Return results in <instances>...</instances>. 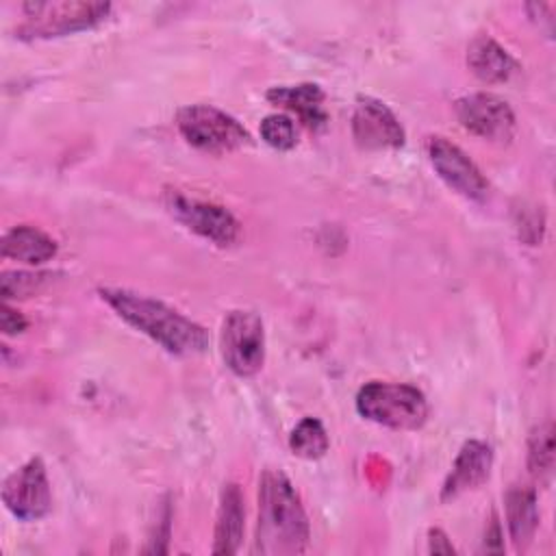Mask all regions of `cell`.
<instances>
[{
    "label": "cell",
    "mask_w": 556,
    "mask_h": 556,
    "mask_svg": "<svg viewBox=\"0 0 556 556\" xmlns=\"http://www.w3.org/2000/svg\"><path fill=\"white\" fill-rule=\"evenodd\" d=\"M311 528L302 500L280 469H267L258 480V523L254 549L265 556L302 554Z\"/></svg>",
    "instance_id": "6da1fadb"
},
{
    "label": "cell",
    "mask_w": 556,
    "mask_h": 556,
    "mask_svg": "<svg viewBox=\"0 0 556 556\" xmlns=\"http://www.w3.org/2000/svg\"><path fill=\"white\" fill-rule=\"evenodd\" d=\"M98 293L124 321L150 337L169 354L191 356L208 348V332L161 300L111 287H104Z\"/></svg>",
    "instance_id": "7a4b0ae2"
},
{
    "label": "cell",
    "mask_w": 556,
    "mask_h": 556,
    "mask_svg": "<svg viewBox=\"0 0 556 556\" xmlns=\"http://www.w3.org/2000/svg\"><path fill=\"white\" fill-rule=\"evenodd\" d=\"M356 410L374 424L393 430H415L428 417V402L413 384L374 380L356 393Z\"/></svg>",
    "instance_id": "3957f363"
},
{
    "label": "cell",
    "mask_w": 556,
    "mask_h": 556,
    "mask_svg": "<svg viewBox=\"0 0 556 556\" xmlns=\"http://www.w3.org/2000/svg\"><path fill=\"white\" fill-rule=\"evenodd\" d=\"M109 2H26L22 4L24 22L17 26L20 39H48L89 28L104 20Z\"/></svg>",
    "instance_id": "277c9868"
},
{
    "label": "cell",
    "mask_w": 556,
    "mask_h": 556,
    "mask_svg": "<svg viewBox=\"0 0 556 556\" xmlns=\"http://www.w3.org/2000/svg\"><path fill=\"white\" fill-rule=\"evenodd\" d=\"M180 135L195 148L222 154L248 146L250 132L226 111L211 104H189L176 117Z\"/></svg>",
    "instance_id": "5b68a950"
},
{
    "label": "cell",
    "mask_w": 556,
    "mask_h": 556,
    "mask_svg": "<svg viewBox=\"0 0 556 556\" xmlns=\"http://www.w3.org/2000/svg\"><path fill=\"white\" fill-rule=\"evenodd\" d=\"M219 352L230 371L254 376L265 361V328L254 311H230L219 332Z\"/></svg>",
    "instance_id": "8992f818"
},
{
    "label": "cell",
    "mask_w": 556,
    "mask_h": 556,
    "mask_svg": "<svg viewBox=\"0 0 556 556\" xmlns=\"http://www.w3.org/2000/svg\"><path fill=\"white\" fill-rule=\"evenodd\" d=\"M2 502L20 521L43 519L52 508V491L41 458H30L2 484Z\"/></svg>",
    "instance_id": "52a82bcc"
},
{
    "label": "cell",
    "mask_w": 556,
    "mask_h": 556,
    "mask_svg": "<svg viewBox=\"0 0 556 556\" xmlns=\"http://www.w3.org/2000/svg\"><path fill=\"white\" fill-rule=\"evenodd\" d=\"M165 206L180 224L215 245H230L239 237V222L235 215L215 202L189 198L180 191H167Z\"/></svg>",
    "instance_id": "ba28073f"
},
{
    "label": "cell",
    "mask_w": 556,
    "mask_h": 556,
    "mask_svg": "<svg viewBox=\"0 0 556 556\" xmlns=\"http://www.w3.org/2000/svg\"><path fill=\"white\" fill-rule=\"evenodd\" d=\"M428 159L434 172L456 193L469 200H484L489 195L486 178L482 176L478 165L456 143L443 137H432L428 141Z\"/></svg>",
    "instance_id": "9c48e42d"
},
{
    "label": "cell",
    "mask_w": 556,
    "mask_h": 556,
    "mask_svg": "<svg viewBox=\"0 0 556 556\" xmlns=\"http://www.w3.org/2000/svg\"><path fill=\"white\" fill-rule=\"evenodd\" d=\"M458 122L476 137L489 141H508L515 132V113L493 93H469L456 102Z\"/></svg>",
    "instance_id": "30bf717a"
},
{
    "label": "cell",
    "mask_w": 556,
    "mask_h": 556,
    "mask_svg": "<svg viewBox=\"0 0 556 556\" xmlns=\"http://www.w3.org/2000/svg\"><path fill=\"white\" fill-rule=\"evenodd\" d=\"M352 135L365 150L400 148L404 146V128L395 113L371 96H361L352 113Z\"/></svg>",
    "instance_id": "8fae6325"
},
{
    "label": "cell",
    "mask_w": 556,
    "mask_h": 556,
    "mask_svg": "<svg viewBox=\"0 0 556 556\" xmlns=\"http://www.w3.org/2000/svg\"><path fill=\"white\" fill-rule=\"evenodd\" d=\"M491 467H493L491 445L478 439L465 441L441 486V502H450L463 495L465 491L480 486L489 478Z\"/></svg>",
    "instance_id": "7c38bea8"
},
{
    "label": "cell",
    "mask_w": 556,
    "mask_h": 556,
    "mask_svg": "<svg viewBox=\"0 0 556 556\" xmlns=\"http://www.w3.org/2000/svg\"><path fill=\"white\" fill-rule=\"evenodd\" d=\"M245 508L243 495L237 484H226L219 493V506L215 517V534H213V554H235L243 539L245 528Z\"/></svg>",
    "instance_id": "4fadbf2b"
},
{
    "label": "cell",
    "mask_w": 556,
    "mask_h": 556,
    "mask_svg": "<svg viewBox=\"0 0 556 556\" xmlns=\"http://www.w3.org/2000/svg\"><path fill=\"white\" fill-rule=\"evenodd\" d=\"M267 100L276 106L293 111L308 128L317 130L326 126V111H324V91L315 83H300L289 87H274L267 91Z\"/></svg>",
    "instance_id": "5bb4252c"
},
{
    "label": "cell",
    "mask_w": 556,
    "mask_h": 556,
    "mask_svg": "<svg viewBox=\"0 0 556 556\" xmlns=\"http://www.w3.org/2000/svg\"><path fill=\"white\" fill-rule=\"evenodd\" d=\"M469 70L484 83H504L517 72V61L493 37L478 35L467 48Z\"/></svg>",
    "instance_id": "9a60e30c"
},
{
    "label": "cell",
    "mask_w": 556,
    "mask_h": 556,
    "mask_svg": "<svg viewBox=\"0 0 556 556\" xmlns=\"http://www.w3.org/2000/svg\"><path fill=\"white\" fill-rule=\"evenodd\" d=\"M506 521L515 547L523 552L532 543L539 528V504L532 486L515 484L506 493Z\"/></svg>",
    "instance_id": "2e32d148"
},
{
    "label": "cell",
    "mask_w": 556,
    "mask_h": 556,
    "mask_svg": "<svg viewBox=\"0 0 556 556\" xmlns=\"http://www.w3.org/2000/svg\"><path fill=\"white\" fill-rule=\"evenodd\" d=\"M2 256L28 265H41L56 254V241L35 226H15L2 237Z\"/></svg>",
    "instance_id": "e0dca14e"
},
{
    "label": "cell",
    "mask_w": 556,
    "mask_h": 556,
    "mask_svg": "<svg viewBox=\"0 0 556 556\" xmlns=\"http://www.w3.org/2000/svg\"><path fill=\"white\" fill-rule=\"evenodd\" d=\"M328 445H330V441H328L326 428L315 417H304L293 428V432L289 437L291 452L300 458H306V460L321 458L328 452Z\"/></svg>",
    "instance_id": "ac0fdd59"
},
{
    "label": "cell",
    "mask_w": 556,
    "mask_h": 556,
    "mask_svg": "<svg viewBox=\"0 0 556 556\" xmlns=\"http://www.w3.org/2000/svg\"><path fill=\"white\" fill-rule=\"evenodd\" d=\"M528 469L539 480H549L554 471V426L552 421L534 428L528 441Z\"/></svg>",
    "instance_id": "d6986e66"
},
{
    "label": "cell",
    "mask_w": 556,
    "mask_h": 556,
    "mask_svg": "<svg viewBox=\"0 0 556 556\" xmlns=\"http://www.w3.org/2000/svg\"><path fill=\"white\" fill-rule=\"evenodd\" d=\"M261 137L267 146H271L276 150H291L298 143L295 124L291 122V117L280 115V113H271V115L263 117Z\"/></svg>",
    "instance_id": "ffe728a7"
},
{
    "label": "cell",
    "mask_w": 556,
    "mask_h": 556,
    "mask_svg": "<svg viewBox=\"0 0 556 556\" xmlns=\"http://www.w3.org/2000/svg\"><path fill=\"white\" fill-rule=\"evenodd\" d=\"M50 274L46 271H4L0 278L2 298H26L35 291H39L48 282Z\"/></svg>",
    "instance_id": "44dd1931"
},
{
    "label": "cell",
    "mask_w": 556,
    "mask_h": 556,
    "mask_svg": "<svg viewBox=\"0 0 556 556\" xmlns=\"http://www.w3.org/2000/svg\"><path fill=\"white\" fill-rule=\"evenodd\" d=\"M26 326H28L26 317L4 302L2 311H0V328H2V332L4 334H20L22 330H26Z\"/></svg>",
    "instance_id": "7402d4cb"
},
{
    "label": "cell",
    "mask_w": 556,
    "mask_h": 556,
    "mask_svg": "<svg viewBox=\"0 0 556 556\" xmlns=\"http://www.w3.org/2000/svg\"><path fill=\"white\" fill-rule=\"evenodd\" d=\"M428 552L430 554H454L456 549H454V545L450 543V539H447V534L443 530L432 528L428 532Z\"/></svg>",
    "instance_id": "603a6c76"
},
{
    "label": "cell",
    "mask_w": 556,
    "mask_h": 556,
    "mask_svg": "<svg viewBox=\"0 0 556 556\" xmlns=\"http://www.w3.org/2000/svg\"><path fill=\"white\" fill-rule=\"evenodd\" d=\"M484 552H502L504 549V543H502V528H500V521L497 517L493 515L486 532H484V545H482Z\"/></svg>",
    "instance_id": "cb8c5ba5"
}]
</instances>
